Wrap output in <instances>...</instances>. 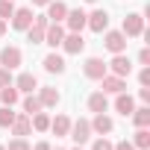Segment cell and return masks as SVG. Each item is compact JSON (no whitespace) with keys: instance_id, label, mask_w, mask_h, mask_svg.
Masks as SVG:
<instances>
[{"instance_id":"7","label":"cell","mask_w":150,"mask_h":150,"mask_svg":"<svg viewBox=\"0 0 150 150\" xmlns=\"http://www.w3.org/2000/svg\"><path fill=\"white\" fill-rule=\"evenodd\" d=\"M100 86H103V94H121V91H127L124 77H115V74H106V77L100 80Z\"/></svg>"},{"instance_id":"42","label":"cell","mask_w":150,"mask_h":150,"mask_svg":"<svg viewBox=\"0 0 150 150\" xmlns=\"http://www.w3.org/2000/svg\"><path fill=\"white\" fill-rule=\"evenodd\" d=\"M74 150H80V144H77V147H74Z\"/></svg>"},{"instance_id":"15","label":"cell","mask_w":150,"mask_h":150,"mask_svg":"<svg viewBox=\"0 0 150 150\" xmlns=\"http://www.w3.org/2000/svg\"><path fill=\"white\" fill-rule=\"evenodd\" d=\"M62 47H65V53H83L86 41H83V35H80V33H65Z\"/></svg>"},{"instance_id":"24","label":"cell","mask_w":150,"mask_h":150,"mask_svg":"<svg viewBox=\"0 0 150 150\" xmlns=\"http://www.w3.org/2000/svg\"><path fill=\"white\" fill-rule=\"evenodd\" d=\"M129 118H132V124H135V127H147V124H150V106L132 109V115H129Z\"/></svg>"},{"instance_id":"27","label":"cell","mask_w":150,"mask_h":150,"mask_svg":"<svg viewBox=\"0 0 150 150\" xmlns=\"http://www.w3.org/2000/svg\"><path fill=\"white\" fill-rule=\"evenodd\" d=\"M38 100H41V106H56V103H59V91H56V88H41Z\"/></svg>"},{"instance_id":"26","label":"cell","mask_w":150,"mask_h":150,"mask_svg":"<svg viewBox=\"0 0 150 150\" xmlns=\"http://www.w3.org/2000/svg\"><path fill=\"white\" fill-rule=\"evenodd\" d=\"M41 109H44V106H41V100L30 91V94L24 97V112H27V115H35V112H41Z\"/></svg>"},{"instance_id":"3","label":"cell","mask_w":150,"mask_h":150,"mask_svg":"<svg viewBox=\"0 0 150 150\" xmlns=\"http://www.w3.org/2000/svg\"><path fill=\"white\" fill-rule=\"evenodd\" d=\"M127 38H135V35H144V18L138 15V12H132V15H127L124 18V30H121Z\"/></svg>"},{"instance_id":"40","label":"cell","mask_w":150,"mask_h":150,"mask_svg":"<svg viewBox=\"0 0 150 150\" xmlns=\"http://www.w3.org/2000/svg\"><path fill=\"white\" fill-rule=\"evenodd\" d=\"M86 3H94V0H86Z\"/></svg>"},{"instance_id":"28","label":"cell","mask_w":150,"mask_h":150,"mask_svg":"<svg viewBox=\"0 0 150 150\" xmlns=\"http://www.w3.org/2000/svg\"><path fill=\"white\" fill-rule=\"evenodd\" d=\"M15 115L18 112H12V106H3V109H0V127H12Z\"/></svg>"},{"instance_id":"11","label":"cell","mask_w":150,"mask_h":150,"mask_svg":"<svg viewBox=\"0 0 150 150\" xmlns=\"http://www.w3.org/2000/svg\"><path fill=\"white\" fill-rule=\"evenodd\" d=\"M88 124H91V132H97V135H106V132L115 129V124H112V118H109L106 112H97L94 121H88Z\"/></svg>"},{"instance_id":"38","label":"cell","mask_w":150,"mask_h":150,"mask_svg":"<svg viewBox=\"0 0 150 150\" xmlns=\"http://www.w3.org/2000/svg\"><path fill=\"white\" fill-rule=\"evenodd\" d=\"M3 33H6V21H3V18H0V35H3Z\"/></svg>"},{"instance_id":"14","label":"cell","mask_w":150,"mask_h":150,"mask_svg":"<svg viewBox=\"0 0 150 150\" xmlns=\"http://www.w3.org/2000/svg\"><path fill=\"white\" fill-rule=\"evenodd\" d=\"M65 15H68V6L62 3V0H50V3H47V21L50 24H62Z\"/></svg>"},{"instance_id":"2","label":"cell","mask_w":150,"mask_h":150,"mask_svg":"<svg viewBox=\"0 0 150 150\" xmlns=\"http://www.w3.org/2000/svg\"><path fill=\"white\" fill-rule=\"evenodd\" d=\"M83 71H86V77H88V80H103L106 74H109V65H106L103 59H97V56H91V59H86V65H83Z\"/></svg>"},{"instance_id":"8","label":"cell","mask_w":150,"mask_h":150,"mask_svg":"<svg viewBox=\"0 0 150 150\" xmlns=\"http://www.w3.org/2000/svg\"><path fill=\"white\" fill-rule=\"evenodd\" d=\"M103 44H106V50H112V53H124V50H127V35L118 33V30H112V33H106Z\"/></svg>"},{"instance_id":"1","label":"cell","mask_w":150,"mask_h":150,"mask_svg":"<svg viewBox=\"0 0 150 150\" xmlns=\"http://www.w3.org/2000/svg\"><path fill=\"white\" fill-rule=\"evenodd\" d=\"M47 15H33V24L27 27V38L30 44H44V30H47Z\"/></svg>"},{"instance_id":"16","label":"cell","mask_w":150,"mask_h":150,"mask_svg":"<svg viewBox=\"0 0 150 150\" xmlns=\"http://www.w3.org/2000/svg\"><path fill=\"white\" fill-rule=\"evenodd\" d=\"M33 24V9H15L12 12V27L15 30H27Z\"/></svg>"},{"instance_id":"39","label":"cell","mask_w":150,"mask_h":150,"mask_svg":"<svg viewBox=\"0 0 150 150\" xmlns=\"http://www.w3.org/2000/svg\"><path fill=\"white\" fill-rule=\"evenodd\" d=\"M33 3H35V6H47V3H50V0H33Z\"/></svg>"},{"instance_id":"22","label":"cell","mask_w":150,"mask_h":150,"mask_svg":"<svg viewBox=\"0 0 150 150\" xmlns=\"http://www.w3.org/2000/svg\"><path fill=\"white\" fill-rule=\"evenodd\" d=\"M30 124H33V129L47 132V129H50V115H47V112H35V115H30Z\"/></svg>"},{"instance_id":"37","label":"cell","mask_w":150,"mask_h":150,"mask_svg":"<svg viewBox=\"0 0 150 150\" xmlns=\"http://www.w3.org/2000/svg\"><path fill=\"white\" fill-rule=\"evenodd\" d=\"M30 150H53V147H50L47 141H38V144H35V147H30Z\"/></svg>"},{"instance_id":"9","label":"cell","mask_w":150,"mask_h":150,"mask_svg":"<svg viewBox=\"0 0 150 150\" xmlns=\"http://www.w3.org/2000/svg\"><path fill=\"white\" fill-rule=\"evenodd\" d=\"M109 68H112L115 77H129V74H132V62H129L124 53H115V59L109 62Z\"/></svg>"},{"instance_id":"4","label":"cell","mask_w":150,"mask_h":150,"mask_svg":"<svg viewBox=\"0 0 150 150\" xmlns=\"http://www.w3.org/2000/svg\"><path fill=\"white\" fill-rule=\"evenodd\" d=\"M74 141H77V144H86L88 138H91V124L86 121V118H80L77 124H71V132H68Z\"/></svg>"},{"instance_id":"29","label":"cell","mask_w":150,"mask_h":150,"mask_svg":"<svg viewBox=\"0 0 150 150\" xmlns=\"http://www.w3.org/2000/svg\"><path fill=\"white\" fill-rule=\"evenodd\" d=\"M12 12H15V3H12V0H0V18H12Z\"/></svg>"},{"instance_id":"35","label":"cell","mask_w":150,"mask_h":150,"mask_svg":"<svg viewBox=\"0 0 150 150\" xmlns=\"http://www.w3.org/2000/svg\"><path fill=\"white\" fill-rule=\"evenodd\" d=\"M112 150H135V147H132V141H118Z\"/></svg>"},{"instance_id":"23","label":"cell","mask_w":150,"mask_h":150,"mask_svg":"<svg viewBox=\"0 0 150 150\" xmlns=\"http://www.w3.org/2000/svg\"><path fill=\"white\" fill-rule=\"evenodd\" d=\"M18 97H21V91L15 86H3V88H0V100H3V106H15Z\"/></svg>"},{"instance_id":"36","label":"cell","mask_w":150,"mask_h":150,"mask_svg":"<svg viewBox=\"0 0 150 150\" xmlns=\"http://www.w3.org/2000/svg\"><path fill=\"white\" fill-rule=\"evenodd\" d=\"M138 97H141V103H150V88H147V86H144V88H141V91H138Z\"/></svg>"},{"instance_id":"6","label":"cell","mask_w":150,"mask_h":150,"mask_svg":"<svg viewBox=\"0 0 150 150\" xmlns=\"http://www.w3.org/2000/svg\"><path fill=\"white\" fill-rule=\"evenodd\" d=\"M24 62V53L18 50V47H3V50H0V65H3V68H18Z\"/></svg>"},{"instance_id":"21","label":"cell","mask_w":150,"mask_h":150,"mask_svg":"<svg viewBox=\"0 0 150 150\" xmlns=\"http://www.w3.org/2000/svg\"><path fill=\"white\" fill-rule=\"evenodd\" d=\"M88 109H91L94 115H97V112H106V109H109V100H106V94H103V91H94V94L88 97Z\"/></svg>"},{"instance_id":"12","label":"cell","mask_w":150,"mask_h":150,"mask_svg":"<svg viewBox=\"0 0 150 150\" xmlns=\"http://www.w3.org/2000/svg\"><path fill=\"white\" fill-rule=\"evenodd\" d=\"M33 132V124H30V115L24 112V115H15V121H12V135L15 138H27Z\"/></svg>"},{"instance_id":"17","label":"cell","mask_w":150,"mask_h":150,"mask_svg":"<svg viewBox=\"0 0 150 150\" xmlns=\"http://www.w3.org/2000/svg\"><path fill=\"white\" fill-rule=\"evenodd\" d=\"M50 129H53L59 138H65V135L71 132V118H68V115H56V118H50Z\"/></svg>"},{"instance_id":"19","label":"cell","mask_w":150,"mask_h":150,"mask_svg":"<svg viewBox=\"0 0 150 150\" xmlns=\"http://www.w3.org/2000/svg\"><path fill=\"white\" fill-rule=\"evenodd\" d=\"M44 71H47V74H65V59L56 56V53L44 56Z\"/></svg>"},{"instance_id":"33","label":"cell","mask_w":150,"mask_h":150,"mask_svg":"<svg viewBox=\"0 0 150 150\" xmlns=\"http://www.w3.org/2000/svg\"><path fill=\"white\" fill-rule=\"evenodd\" d=\"M138 83H141V86H150V68H141V74H138Z\"/></svg>"},{"instance_id":"41","label":"cell","mask_w":150,"mask_h":150,"mask_svg":"<svg viewBox=\"0 0 150 150\" xmlns=\"http://www.w3.org/2000/svg\"><path fill=\"white\" fill-rule=\"evenodd\" d=\"M0 150H6V147H3V144H0Z\"/></svg>"},{"instance_id":"34","label":"cell","mask_w":150,"mask_h":150,"mask_svg":"<svg viewBox=\"0 0 150 150\" xmlns=\"http://www.w3.org/2000/svg\"><path fill=\"white\" fill-rule=\"evenodd\" d=\"M138 62H141V65H150V50H147V47L138 53Z\"/></svg>"},{"instance_id":"13","label":"cell","mask_w":150,"mask_h":150,"mask_svg":"<svg viewBox=\"0 0 150 150\" xmlns=\"http://www.w3.org/2000/svg\"><path fill=\"white\" fill-rule=\"evenodd\" d=\"M86 18H88V15H86L83 9L68 12V15H65V27H68V33H80V30L86 27Z\"/></svg>"},{"instance_id":"32","label":"cell","mask_w":150,"mask_h":150,"mask_svg":"<svg viewBox=\"0 0 150 150\" xmlns=\"http://www.w3.org/2000/svg\"><path fill=\"white\" fill-rule=\"evenodd\" d=\"M3 86H12V74H9V68H0V88Z\"/></svg>"},{"instance_id":"10","label":"cell","mask_w":150,"mask_h":150,"mask_svg":"<svg viewBox=\"0 0 150 150\" xmlns=\"http://www.w3.org/2000/svg\"><path fill=\"white\" fill-rule=\"evenodd\" d=\"M62 38H65V27H62V24H47V30H44V44L62 47Z\"/></svg>"},{"instance_id":"18","label":"cell","mask_w":150,"mask_h":150,"mask_svg":"<svg viewBox=\"0 0 150 150\" xmlns=\"http://www.w3.org/2000/svg\"><path fill=\"white\" fill-rule=\"evenodd\" d=\"M115 109H118L124 118H129V115H132V109H135V100H132L129 94H124V91H121V94L115 97Z\"/></svg>"},{"instance_id":"20","label":"cell","mask_w":150,"mask_h":150,"mask_svg":"<svg viewBox=\"0 0 150 150\" xmlns=\"http://www.w3.org/2000/svg\"><path fill=\"white\" fill-rule=\"evenodd\" d=\"M15 88L18 91H35L38 88V80H35V74H21V77H18V83H15Z\"/></svg>"},{"instance_id":"5","label":"cell","mask_w":150,"mask_h":150,"mask_svg":"<svg viewBox=\"0 0 150 150\" xmlns=\"http://www.w3.org/2000/svg\"><path fill=\"white\" fill-rule=\"evenodd\" d=\"M86 27H88L91 33H103V30L109 27V12H106V9H97V12H91V15L86 18Z\"/></svg>"},{"instance_id":"30","label":"cell","mask_w":150,"mask_h":150,"mask_svg":"<svg viewBox=\"0 0 150 150\" xmlns=\"http://www.w3.org/2000/svg\"><path fill=\"white\" fill-rule=\"evenodd\" d=\"M112 147H115V144H112L106 135H103V138H97V141L91 144V150H112Z\"/></svg>"},{"instance_id":"25","label":"cell","mask_w":150,"mask_h":150,"mask_svg":"<svg viewBox=\"0 0 150 150\" xmlns=\"http://www.w3.org/2000/svg\"><path fill=\"white\" fill-rule=\"evenodd\" d=\"M132 147H138V150H147V147H150V132H147V127H138V132L132 135Z\"/></svg>"},{"instance_id":"31","label":"cell","mask_w":150,"mask_h":150,"mask_svg":"<svg viewBox=\"0 0 150 150\" xmlns=\"http://www.w3.org/2000/svg\"><path fill=\"white\" fill-rule=\"evenodd\" d=\"M6 150H30V144H27V138H12Z\"/></svg>"}]
</instances>
